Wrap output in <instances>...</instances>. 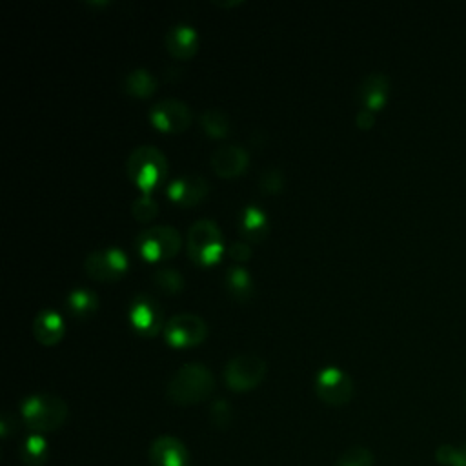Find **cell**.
Returning a JSON list of instances; mask_svg holds the SVG:
<instances>
[{"label": "cell", "instance_id": "6da1fadb", "mask_svg": "<svg viewBox=\"0 0 466 466\" xmlns=\"http://www.w3.org/2000/svg\"><path fill=\"white\" fill-rule=\"evenodd\" d=\"M213 373L198 362H186L171 375L166 386V397L173 404L191 406L206 400L213 393Z\"/></svg>", "mask_w": 466, "mask_h": 466}, {"label": "cell", "instance_id": "7a4b0ae2", "mask_svg": "<svg viewBox=\"0 0 466 466\" xmlns=\"http://www.w3.org/2000/svg\"><path fill=\"white\" fill-rule=\"evenodd\" d=\"M25 426L36 433L58 430L67 419V404L53 393H35L22 404Z\"/></svg>", "mask_w": 466, "mask_h": 466}, {"label": "cell", "instance_id": "3957f363", "mask_svg": "<svg viewBox=\"0 0 466 466\" xmlns=\"http://www.w3.org/2000/svg\"><path fill=\"white\" fill-rule=\"evenodd\" d=\"M126 169L129 178L140 189L147 191L158 186L167 175V160H166V155L151 144L137 146L127 157Z\"/></svg>", "mask_w": 466, "mask_h": 466}, {"label": "cell", "instance_id": "277c9868", "mask_svg": "<svg viewBox=\"0 0 466 466\" xmlns=\"http://www.w3.org/2000/svg\"><path fill=\"white\" fill-rule=\"evenodd\" d=\"M222 237L211 218H198L187 229V251L197 264L211 266L222 255Z\"/></svg>", "mask_w": 466, "mask_h": 466}, {"label": "cell", "instance_id": "5b68a950", "mask_svg": "<svg viewBox=\"0 0 466 466\" xmlns=\"http://www.w3.org/2000/svg\"><path fill=\"white\" fill-rule=\"evenodd\" d=\"M137 249L149 262L167 260L180 249V233L173 226H151L137 235Z\"/></svg>", "mask_w": 466, "mask_h": 466}, {"label": "cell", "instance_id": "8992f818", "mask_svg": "<svg viewBox=\"0 0 466 466\" xmlns=\"http://www.w3.org/2000/svg\"><path fill=\"white\" fill-rule=\"evenodd\" d=\"M266 375V362L255 353H240L228 360L224 380L235 391L253 390Z\"/></svg>", "mask_w": 466, "mask_h": 466}, {"label": "cell", "instance_id": "52a82bcc", "mask_svg": "<svg viewBox=\"0 0 466 466\" xmlns=\"http://www.w3.org/2000/svg\"><path fill=\"white\" fill-rule=\"evenodd\" d=\"M84 271L95 280L113 282L127 271V257L120 248L93 249L84 260Z\"/></svg>", "mask_w": 466, "mask_h": 466}, {"label": "cell", "instance_id": "ba28073f", "mask_svg": "<svg viewBox=\"0 0 466 466\" xmlns=\"http://www.w3.org/2000/svg\"><path fill=\"white\" fill-rule=\"evenodd\" d=\"M206 333H208V326L204 319H200L195 313L173 315L164 326L166 340L175 348L195 346L206 339Z\"/></svg>", "mask_w": 466, "mask_h": 466}, {"label": "cell", "instance_id": "9c48e42d", "mask_svg": "<svg viewBox=\"0 0 466 466\" xmlns=\"http://www.w3.org/2000/svg\"><path fill=\"white\" fill-rule=\"evenodd\" d=\"M315 391L326 404L342 406L353 397V380L342 370L326 366L317 373Z\"/></svg>", "mask_w": 466, "mask_h": 466}, {"label": "cell", "instance_id": "30bf717a", "mask_svg": "<svg viewBox=\"0 0 466 466\" xmlns=\"http://www.w3.org/2000/svg\"><path fill=\"white\" fill-rule=\"evenodd\" d=\"M149 118L155 127L167 133H182L191 124V109L180 98H162L153 104Z\"/></svg>", "mask_w": 466, "mask_h": 466}, {"label": "cell", "instance_id": "8fae6325", "mask_svg": "<svg viewBox=\"0 0 466 466\" xmlns=\"http://www.w3.org/2000/svg\"><path fill=\"white\" fill-rule=\"evenodd\" d=\"M129 320L137 333L153 337L162 328V311L153 297L138 293L129 304Z\"/></svg>", "mask_w": 466, "mask_h": 466}, {"label": "cell", "instance_id": "7c38bea8", "mask_svg": "<svg viewBox=\"0 0 466 466\" xmlns=\"http://www.w3.org/2000/svg\"><path fill=\"white\" fill-rule=\"evenodd\" d=\"M249 162L248 151L240 144H224L213 149L209 157L211 169L222 178L238 177Z\"/></svg>", "mask_w": 466, "mask_h": 466}, {"label": "cell", "instance_id": "4fadbf2b", "mask_svg": "<svg viewBox=\"0 0 466 466\" xmlns=\"http://www.w3.org/2000/svg\"><path fill=\"white\" fill-rule=\"evenodd\" d=\"M151 466H187L189 453L184 442L173 435H162L149 446Z\"/></svg>", "mask_w": 466, "mask_h": 466}, {"label": "cell", "instance_id": "5bb4252c", "mask_svg": "<svg viewBox=\"0 0 466 466\" xmlns=\"http://www.w3.org/2000/svg\"><path fill=\"white\" fill-rule=\"evenodd\" d=\"M208 189H209V184L204 177H200V175H184V177L175 178L169 184L167 195L178 206L189 208V206L198 204L208 195Z\"/></svg>", "mask_w": 466, "mask_h": 466}, {"label": "cell", "instance_id": "9a60e30c", "mask_svg": "<svg viewBox=\"0 0 466 466\" xmlns=\"http://www.w3.org/2000/svg\"><path fill=\"white\" fill-rule=\"evenodd\" d=\"M390 91V78L380 71H373L362 78L357 87V96L364 104L366 109L375 111L380 109L388 100Z\"/></svg>", "mask_w": 466, "mask_h": 466}, {"label": "cell", "instance_id": "2e32d148", "mask_svg": "<svg viewBox=\"0 0 466 466\" xmlns=\"http://www.w3.org/2000/svg\"><path fill=\"white\" fill-rule=\"evenodd\" d=\"M166 49L175 58H191L198 49V35L187 24L171 25L164 36Z\"/></svg>", "mask_w": 466, "mask_h": 466}, {"label": "cell", "instance_id": "e0dca14e", "mask_svg": "<svg viewBox=\"0 0 466 466\" xmlns=\"http://www.w3.org/2000/svg\"><path fill=\"white\" fill-rule=\"evenodd\" d=\"M64 320L58 311L46 308L33 320V335L44 346H55L64 337Z\"/></svg>", "mask_w": 466, "mask_h": 466}, {"label": "cell", "instance_id": "ac0fdd59", "mask_svg": "<svg viewBox=\"0 0 466 466\" xmlns=\"http://www.w3.org/2000/svg\"><path fill=\"white\" fill-rule=\"evenodd\" d=\"M240 235L251 242H260L268 235V218L266 213L257 206H246L238 218Z\"/></svg>", "mask_w": 466, "mask_h": 466}, {"label": "cell", "instance_id": "d6986e66", "mask_svg": "<svg viewBox=\"0 0 466 466\" xmlns=\"http://www.w3.org/2000/svg\"><path fill=\"white\" fill-rule=\"evenodd\" d=\"M226 288L231 293V297L238 302H246L253 293V282L242 266H231L226 271Z\"/></svg>", "mask_w": 466, "mask_h": 466}, {"label": "cell", "instance_id": "ffe728a7", "mask_svg": "<svg viewBox=\"0 0 466 466\" xmlns=\"http://www.w3.org/2000/svg\"><path fill=\"white\" fill-rule=\"evenodd\" d=\"M155 89H157V78L151 75V71L144 67L129 71L124 78V91L133 96L144 98L155 93Z\"/></svg>", "mask_w": 466, "mask_h": 466}, {"label": "cell", "instance_id": "44dd1931", "mask_svg": "<svg viewBox=\"0 0 466 466\" xmlns=\"http://www.w3.org/2000/svg\"><path fill=\"white\" fill-rule=\"evenodd\" d=\"M67 308L76 319H87L96 311L98 297L91 289L76 288L67 295Z\"/></svg>", "mask_w": 466, "mask_h": 466}, {"label": "cell", "instance_id": "7402d4cb", "mask_svg": "<svg viewBox=\"0 0 466 466\" xmlns=\"http://www.w3.org/2000/svg\"><path fill=\"white\" fill-rule=\"evenodd\" d=\"M47 455V442L40 433L29 435L20 448V459L25 466H44Z\"/></svg>", "mask_w": 466, "mask_h": 466}, {"label": "cell", "instance_id": "603a6c76", "mask_svg": "<svg viewBox=\"0 0 466 466\" xmlns=\"http://www.w3.org/2000/svg\"><path fill=\"white\" fill-rule=\"evenodd\" d=\"M200 126L209 137L222 138L229 133V116L222 109L211 107L200 113Z\"/></svg>", "mask_w": 466, "mask_h": 466}, {"label": "cell", "instance_id": "cb8c5ba5", "mask_svg": "<svg viewBox=\"0 0 466 466\" xmlns=\"http://www.w3.org/2000/svg\"><path fill=\"white\" fill-rule=\"evenodd\" d=\"M153 284L164 293H180L184 288V277L175 268H160L153 273Z\"/></svg>", "mask_w": 466, "mask_h": 466}, {"label": "cell", "instance_id": "d4e9b609", "mask_svg": "<svg viewBox=\"0 0 466 466\" xmlns=\"http://www.w3.org/2000/svg\"><path fill=\"white\" fill-rule=\"evenodd\" d=\"M284 184H286V178H284V173L280 167L277 166H271V167H266L260 177H258V187L262 193L266 195H277L284 189Z\"/></svg>", "mask_w": 466, "mask_h": 466}, {"label": "cell", "instance_id": "484cf974", "mask_svg": "<svg viewBox=\"0 0 466 466\" xmlns=\"http://www.w3.org/2000/svg\"><path fill=\"white\" fill-rule=\"evenodd\" d=\"M373 453L366 446H351L339 459L335 466H373Z\"/></svg>", "mask_w": 466, "mask_h": 466}, {"label": "cell", "instance_id": "4316f807", "mask_svg": "<svg viewBox=\"0 0 466 466\" xmlns=\"http://www.w3.org/2000/svg\"><path fill=\"white\" fill-rule=\"evenodd\" d=\"M131 213L138 222H149L158 215V204L155 198L144 193L131 204Z\"/></svg>", "mask_w": 466, "mask_h": 466}, {"label": "cell", "instance_id": "83f0119b", "mask_svg": "<svg viewBox=\"0 0 466 466\" xmlns=\"http://www.w3.org/2000/svg\"><path fill=\"white\" fill-rule=\"evenodd\" d=\"M437 461L444 466H466V446L455 448L451 444H442L437 451Z\"/></svg>", "mask_w": 466, "mask_h": 466}, {"label": "cell", "instance_id": "f1b7e54d", "mask_svg": "<svg viewBox=\"0 0 466 466\" xmlns=\"http://www.w3.org/2000/svg\"><path fill=\"white\" fill-rule=\"evenodd\" d=\"M209 415H211V420H213V424H215V426H218V428L228 426V422H229V419H231L229 404H228L224 399L215 400V402H213V406H211Z\"/></svg>", "mask_w": 466, "mask_h": 466}, {"label": "cell", "instance_id": "f546056e", "mask_svg": "<svg viewBox=\"0 0 466 466\" xmlns=\"http://www.w3.org/2000/svg\"><path fill=\"white\" fill-rule=\"evenodd\" d=\"M228 253H229V257H231L235 262H246V260L251 257V249H249L248 242H242V240L233 242V244L228 248Z\"/></svg>", "mask_w": 466, "mask_h": 466}, {"label": "cell", "instance_id": "4dcf8cb0", "mask_svg": "<svg viewBox=\"0 0 466 466\" xmlns=\"http://www.w3.org/2000/svg\"><path fill=\"white\" fill-rule=\"evenodd\" d=\"M355 122H357V126L360 127V129H370L373 124H375V115H373V111H370V109H360L359 113H357V118H355Z\"/></svg>", "mask_w": 466, "mask_h": 466}, {"label": "cell", "instance_id": "1f68e13d", "mask_svg": "<svg viewBox=\"0 0 466 466\" xmlns=\"http://www.w3.org/2000/svg\"><path fill=\"white\" fill-rule=\"evenodd\" d=\"M213 4H217L218 7H235V5L242 4V0H215Z\"/></svg>", "mask_w": 466, "mask_h": 466}]
</instances>
